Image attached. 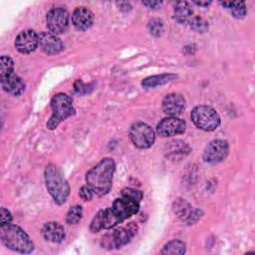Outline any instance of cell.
<instances>
[{
  "instance_id": "603a6c76",
  "label": "cell",
  "mask_w": 255,
  "mask_h": 255,
  "mask_svg": "<svg viewBox=\"0 0 255 255\" xmlns=\"http://www.w3.org/2000/svg\"><path fill=\"white\" fill-rule=\"evenodd\" d=\"M189 147L188 145L181 141V140H173L170 141L169 144L167 145V153L168 155L174 156L175 154H183L184 152H188Z\"/></svg>"
},
{
  "instance_id": "4316f807",
  "label": "cell",
  "mask_w": 255,
  "mask_h": 255,
  "mask_svg": "<svg viewBox=\"0 0 255 255\" xmlns=\"http://www.w3.org/2000/svg\"><path fill=\"white\" fill-rule=\"evenodd\" d=\"M232 15L236 19H242L245 17L247 10L244 2H239V1H233V5L230 8Z\"/></svg>"
},
{
  "instance_id": "3957f363",
  "label": "cell",
  "mask_w": 255,
  "mask_h": 255,
  "mask_svg": "<svg viewBox=\"0 0 255 255\" xmlns=\"http://www.w3.org/2000/svg\"><path fill=\"white\" fill-rule=\"evenodd\" d=\"M45 181L47 189L55 202L59 205L65 203L70 194V186L62 171L56 165H47L45 169Z\"/></svg>"
},
{
  "instance_id": "7c38bea8",
  "label": "cell",
  "mask_w": 255,
  "mask_h": 255,
  "mask_svg": "<svg viewBox=\"0 0 255 255\" xmlns=\"http://www.w3.org/2000/svg\"><path fill=\"white\" fill-rule=\"evenodd\" d=\"M39 45L48 55L59 54L64 49L62 41L51 32H41L39 34Z\"/></svg>"
},
{
  "instance_id": "d6986e66",
  "label": "cell",
  "mask_w": 255,
  "mask_h": 255,
  "mask_svg": "<svg viewBox=\"0 0 255 255\" xmlns=\"http://www.w3.org/2000/svg\"><path fill=\"white\" fill-rule=\"evenodd\" d=\"M112 236L115 241L116 248H120V247L128 244L130 241L133 234L128 227H120V228H117L112 233Z\"/></svg>"
},
{
  "instance_id": "9c48e42d",
  "label": "cell",
  "mask_w": 255,
  "mask_h": 255,
  "mask_svg": "<svg viewBox=\"0 0 255 255\" xmlns=\"http://www.w3.org/2000/svg\"><path fill=\"white\" fill-rule=\"evenodd\" d=\"M186 124L177 117H167L162 119L156 126V131L160 136H172L183 133Z\"/></svg>"
},
{
  "instance_id": "ac0fdd59",
  "label": "cell",
  "mask_w": 255,
  "mask_h": 255,
  "mask_svg": "<svg viewBox=\"0 0 255 255\" xmlns=\"http://www.w3.org/2000/svg\"><path fill=\"white\" fill-rule=\"evenodd\" d=\"M174 78H176V76L174 74H161V75H155V76H150L145 78L142 82H141V86L145 89H149V88H155L158 86H162L168 82H170L171 80H173Z\"/></svg>"
},
{
  "instance_id": "ffe728a7",
  "label": "cell",
  "mask_w": 255,
  "mask_h": 255,
  "mask_svg": "<svg viewBox=\"0 0 255 255\" xmlns=\"http://www.w3.org/2000/svg\"><path fill=\"white\" fill-rule=\"evenodd\" d=\"M122 221V218L112 207L103 210V229H111Z\"/></svg>"
},
{
  "instance_id": "484cf974",
  "label": "cell",
  "mask_w": 255,
  "mask_h": 255,
  "mask_svg": "<svg viewBox=\"0 0 255 255\" xmlns=\"http://www.w3.org/2000/svg\"><path fill=\"white\" fill-rule=\"evenodd\" d=\"M149 33L154 37H159L163 32V23L160 19L153 18L148 22Z\"/></svg>"
},
{
  "instance_id": "1f68e13d",
  "label": "cell",
  "mask_w": 255,
  "mask_h": 255,
  "mask_svg": "<svg viewBox=\"0 0 255 255\" xmlns=\"http://www.w3.org/2000/svg\"><path fill=\"white\" fill-rule=\"evenodd\" d=\"M11 221H12L11 212L5 207H2L1 208V225L9 224Z\"/></svg>"
},
{
  "instance_id": "6da1fadb",
  "label": "cell",
  "mask_w": 255,
  "mask_h": 255,
  "mask_svg": "<svg viewBox=\"0 0 255 255\" xmlns=\"http://www.w3.org/2000/svg\"><path fill=\"white\" fill-rule=\"evenodd\" d=\"M116 169L115 161L106 157L92 167L86 174L87 184L99 196L107 194L112 188L113 175Z\"/></svg>"
},
{
  "instance_id": "7402d4cb",
  "label": "cell",
  "mask_w": 255,
  "mask_h": 255,
  "mask_svg": "<svg viewBox=\"0 0 255 255\" xmlns=\"http://www.w3.org/2000/svg\"><path fill=\"white\" fill-rule=\"evenodd\" d=\"M14 71L13 60L9 56H1L0 58V79H3L11 74Z\"/></svg>"
},
{
  "instance_id": "cb8c5ba5",
  "label": "cell",
  "mask_w": 255,
  "mask_h": 255,
  "mask_svg": "<svg viewBox=\"0 0 255 255\" xmlns=\"http://www.w3.org/2000/svg\"><path fill=\"white\" fill-rule=\"evenodd\" d=\"M83 214V208L81 205L72 206L66 216V221L68 224H76L80 221Z\"/></svg>"
},
{
  "instance_id": "9a60e30c",
  "label": "cell",
  "mask_w": 255,
  "mask_h": 255,
  "mask_svg": "<svg viewBox=\"0 0 255 255\" xmlns=\"http://www.w3.org/2000/svg\"><path fill=\"white\" fill-rule=\"evenodd\" d=\"M42 235L45 240L53 243H60L65 239L64 227L55 221L46 223L42 228Z\"/></svg>"
},
{
  "instance_id": "f546056e",
  "label": "cell",
  "mask_w": 255,
  "mask_h": 255,
  "mask_svg": "<svg viewBox=\"0 0 255 255\" xmlns=\"http://www.w3.org/2000/svg\"><path fill=\"white\" fill-rule=\"evenodd\" d=\"M101 229H103V210H101L97 213V215L94 217V219L90 225V230L93 233L99 232Z\"/></svg>"
},
{
  "instance_id": "83f0119b",
  "label": "cell",
  "mask_w": 255,
  "mask_h": 255,
  "mask_svg": "<svg viewBox=\"0 0 255 255\" xmlns=\"http://www.w3.org/2000/svg\"><path fill=\"white\" fill-rule=\"evenodd\" d=\"M189 24H190V27L194 31H197V32L202 33V32H205L208 29L207 22L199 16H193V18H192V20L190 21Z\"/></svg>"
},
{
  "instance_id": "4dcf8cb0",
  "label": "cell",
  "mask_w": 255,
  "mask_h": 255,
  "mask_svg": "<svg viewBox=\"0 0 255 255\" xmlns=\"http://www.w3.org/2000/svg\"><path fill=\"white\" fill-rule=\"evenodd\" d=\"M93 193L94 191L92 190V188L89 186V185H84L80 188V191H79V195L80 197L85 200V201H88V200H91L93 198Z\"/></svg>"
},
{
  "instance_id": "4fadbf2b",
  "label": "cell",
  "mask_w": 255,
  "mask_h": 255,
  "mask_svg": "<svg viewBox=\"0 0 255 255\" xmlns=\"http://www.w3.org/2000/svg\"><path fill=\"white\" fill-rule=\"evenodd\" d=\"M112 208L124 221L125 219L130 217L131 215L135 214L138 211L139 203L123 196L121 198H117L114 201Z\"/></svg>"
},
{
  "instance_id": "8992f818",
  "label": "cell",
  "mask_w": 255,
  "mask_h": 255,
  "mask_svg": "<svg viewBox=\"0 0 255 255\" xmlns=\"http://www.w3.org/2000/svg\"><path fill=\"white\" fill-rule=\"evenodd\" d=\"M129 137L131 142L138 148L150 147L155 139L154 130L146 124L137 122L130 127Z\"/></svg>"
},
{
  "instance_id": "d6a6232c",
  "label": "cell",
  "mask_w": 255,
  "mask_h": 255,
  "mask_svg": "<svg viewBox=\"0 0 255 255\" xmlns=\"http://www.w3.org/2000/svg\"><path fill=\"white\" fill-rule=\"evenodd\" d=\"M200 214H201V211L198 210V209H195V210H193V211H190L189 215H188L187 218H186L187 222H188L189 224H193L194 222H196V221L200 218V216H201Z\"/></svg>"
},
{
  "instance_id": "7a4b0ae2",
  "label": "cell",
  "mask_w": 255,
  "mask_h": 255,
  "mask_svg": "<svg viewBox=\"0 0 255 255\" xmlns=\"http://www.w3.org/2000/svg\"><path fill=\"white\" fill-rule=\"evenodd\" d=\"M0 237L3 244L13 251L30 253L34 249V244L27 233L17 225L10 223L1 225Z\"/></svg>"
},
{
  "instance_id": "e575fe53",
  "label": "cell",
  "mask_w": 255,
  "mask_h": 255,
  "mask_svg": "<svg viewBox=\"0 0 255 255\" xmlns=\"http://www.w3.org/2000/svg\"><path fill=\"white\" fill-rule=\"evenodd\" d=\"M193 3L198 6H208L211 3V1H193Z\"/></svg>"
},
{
  "instance_id": "5bb4252c",
  "label": "cell",
  "mask_w": 255,
  "mask_h": 255,
  "mask_svg": "<svg viewBox=\"0 0 255 255\" xmlns=\"http://www.w3.org/2000/svg\"><path fill=\"white\" fill-rule=\"evenodd\" d=\"M93 22L94 14L87 7H77L72 13V23L77 30L85 31L92 26Z\"/></svg>"
},
{
  "instance_id": "d4e9b609",
  "label": "cell",
  "mask_w": 255,
  "mask_h": 255,
  "mask_svg": "<svg viewBox=\"0 0 255 255\" xmlns=\"http://www.w3.org/2000/svg\"><path fill=\"white\" fill-rule=\"evenodd\" d=\"M174 212L177 214V216L181 218H187V216L190 213V205L182 199H178L176 202H174Z\"/></svg>"
},
{
  "instance_id": "5b68a950",
  "label": "cell",
  "mask_w": 255,
  "mask_h": 255,
  "mask_svg": "<svg viewBox=\"0 0 255 255\" xmlns=\"http://www.w3.org/2000/svg\"><path fill=\"white\" fill-rule=\"evenodd\" d=\"M190 118L198 128L205 131L214 130L220 125V117L217 112L213 108L204 105L195 107L190 114Z\"/></svg>"
},
{
  "instance_id": "f1b7e54d",
  "label": "cell",
  "mask_w": 255,
  "mask_h": 255,
  "mask_svg": "<svg viewBox=\"0 0 255 255\" xmlns=\"http://www.w3.org/2000/svg\"><path fill=\"white\" fill-rule=\"evenodd\" d=\"M122 195L124 197L129 198L131 200H134L136 202H140V200L142 199V192L140 190L137 189H133V188H125L122 191Z\"/></svg>"
},
{
  "instance_id": "8fae6325",
  "label": "cell",
  "mask_w": 255,
  "mask_h": 255,
  "mask_svg": "<svg viewBox=\"0 0 255 255\" xmlns=\"http://www.w3.org/2000/svg\"><path fill=\"white\" fill-rule=\"evenodd\" d=\"M185 107V100L180 94H168L162 101V111L170 117H177L181 115L184 112Z\"/></svg>"
},
{
  "instance_id": "44dd1931",
  "label": "cell",
  "mask_w": 255,
  "mask_h": 255,
  "mask_svg": "<svg viewBox=\"0 0 255 255\" xmlns=\"http://www.w3.org/2000/svg\"><path fill=\"white\" fill-rule=\"evenodd\" d=\"M186 251L185 243L180 240H172L164 245L161 254H184Z\"/></svg>"
},
{
  "instance_id": "836d02e7",
  "label": "cell",
  "mask_w": 255,
  "mask_h": 255,
  "mask_svg": "<svg viewBox=\"0 0 255 255\" xmlns=\"http://www.w3.org/2000/svg\"><path fill=\"white\" fill-rule=\"evenodd\" d=\"M143 5H145L146 7L150 8V9H156L158 8L162 2H159V1H146V2H142Z\"/></svg>"
},
{
  "instance_id": "ba28073f",
  "label": "cell",
  "mask_w": 255,
  "mask_h": 255,
  "mask_svg": "<svg viewBox=\"0 0 255 255\" xmlns=\"http://www.w3.org/2000/svg\"><path fill=\"white\" fill-rule=\"evenodd\" d=\"M229 152V145L224 139H214L210 141L204 151L203 159L208 163H216L226 158Z\"/></svg>"
},
{
  "instance_id": "52a82bcc",
  "label": "cell",
  "mask_w": 255,
  "mask_h": 255,
  "mask_svg": "<svg viewBox=\"0 0 255 255\" xmlns=\"http://www.w3.org/2000/svg\"><path fill=\"white\" fill-rule=\"evenodd\" d=\"M46 23L51 33L57 35L64 33L69 24V13L63 7L51 9L46 17Z\"/></svg>"
},
{
  "instance_id": "2e32d148",
  "label": "cell",
  "mask_w": 255,
  "mask_h": 255,
  "mask_svg": "<svg viewBox=\"0 0 255 255\" xmlns=\"http://www.w3.org/2000/svg\"><path fill=\"white\" fill-rule=\"evenodd\" d=\"M0 81L2 89L10 95L19 96L25 90V83L23 79L14 73L3 79H0Z\"/></svg>"
},
{
  "instance_id": "277c9868",
  "label": "cell",
  "mask_w": 255,
  "mask_h": 255,
  "mask_svg": "<svg viewBox=\"0 0 255 255\" xmlns=\"http://www.w3.org/2000/svg\"><path fill=\"white\" fill-rule=\"evenodd\" d=\"M52 116L47 123L49 129H55L62 122L76 114L73 100L64 93H58L51 100Z\"/></svg>"
},
{
  "instance_id": "30bf717a",
  "label": "cell",
  "mask_w": 255,
  "mask_h": 255,
  "mask_svg": "<svg viewBox=\"0 0 255 255\" xmlns=\"http://www.w3.org/2000/svg\"><path fill=\"white\" fill-rule=\"evenodd\" d=\"M39 45V35L34 30H24L16 37L15 48L21 54L33 52Z\"/></svg>"
},
{
  "instance_id": "e0dca14e",
  "label": "cell",
  "mask_w": 255,
  "mask_h": 255,
  "mask_svg": "<svg viewBox=\"0 0 255 255\" xmlns=\"http://www.w3.org/2000/svg\"><path fill=\"white\" fill-rule=\"evenodd\" d=\"M173 16L174 19L180 24L190 23L193 18V11L190 4L186 1L177 2L173 11Z\"/></svg>"
}]
</instances>
